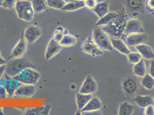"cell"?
<instances>
[{
	"label": "cell",
	"mask_w": 154,
	"mask_h": 115,
	"mask_svg": "<svg viewBox=\"0 0 154 115\" xmlns=\"http://www.w3.org/2000/svg\"><path fill=\"white\" fill-rule=\"evenodd\" d=\"M135 48L140 54L142 58L151 60L154 59V51L152 48L146 43L137 45L135 46Z\"/></svg>",
	"instance_id": "18"
},
{
	"label": "cell",
	"mask_w": 154,
	"mask_h": 115,
	"mask_svg": "<svg viewBox=\"0 0 154 115\" xmlns=\"http://www.w3.org/2000/svg\"><path fill=\"white\" fill-rule=\"evenodd\" d=\"M141 85L146 89L148 90H151L154 88V78L151 77L148 73H147L144 76L142 77Z\"/></svg>",
	"instance_id": "30"
},
{
	"label": "cell",
	"mask_w": 154,
	"mask_h": 115,
	"mask_svg": "<svg viewBox=\"0 0 154 115\" xmlns=\"http://www.w3.org/2000/svg\"><path fill=\"white\" fill-rule=\"evenodd\" d=\"M7 92L5 88L4 80L0 79V98H5L7 97Z\"/></svg>",
	"instance_id": "36"
},
{
	"label": "cell",
	"mask_w": 154,
	"mask_h": 115,
	"mask_svg": "<svg viewBox=\"0 0 154 115\" xmlns=\"http://www.w3.org/2000/svg\"><path fill=\"white\" fill-rule=\"evenodd\" d=\"M109 3L106 1H101L97 3L96 6L91 11L96 14L97 16L101 18L109 12Z\"/></svg>",
	"instance_id": "21"
},
{
	"label": "cell",
	"mask_w": 154,
	"mask_h": 115,
	"mask_svg": "<svg viewBox=\"0 0 154 115\" xmlns=\"http://www.w3.org/2000/svg\"><path fill=\"white\" fill-rule=\"evenodd\" d=\"M36 93V88L35 85L21 84L13 95L14 98H29Z\"/></svg>",
	"instance_id": "12"
},
{
	"label": "cell",
	"mask_w": 154,
	"mask_h": 115,
	"mask_svg": "<svg viewBox=\"0 0 154 115\" xmlns=\"http://www.w3.org/2000/svg\"><path fill=\"white\" fill-rule=\"evenodd\" d=\"M119 15V12H112L106 13L105 16L101 17L97 22V26H104L108 24L110 22L116 19Z\"/></svg>",
	"instance_id": "26"
},
{
	"label": "cell",
	"mask_w": 154,
	"mask_h": 115,
	"mask_svg": "<svg viewBox=\"0 0 154 115\" xmlns=\"http://www.w3.org/2000/svg\"><path fill=\"white\" fill-rule=\"evenodd\" d=\"M14 77L22 84L35 85L40 79L41 74L35 69L32 67H27L20 71Z\"/></svg>",
	"instance_id": "4"
},
{
	"label": "cell",
	"mask_w": 154,
	"mask_h": 115,
	"mask_svg": "<svg viewBox=\"0 0 154 115\" xmlns=\"http://www.w3.org/2000/svg\"><path fill=\"white\" fill-rule=\"evenodd\" d=\"M133 73L136 76L141 78L144 77L147 73L146 64L143 59L134 65L133 67Z\"/></svg>",
	"instance_id": "24"
},
{
	"label": "cell",
	"mask_w": 154,
	"mask_h": 115,
	"mask_svg": "<svg viewBox=\"0 0 154 115\" xmlns=\"http://www.w3.org/2000/svg\"><path fill=\"white\" fill-rule=\"evenodd\" d=\"M144 114L147 115H154V105H149L145 108Z\"/></svg>",
	"instance_id": "38"
},
{
	"label": "cell",
	"mask_w": 154,
	"mask_h": 115,
	"mask_svg": "<svg viewBox=\"0 0 154 115\" xmlns=\"http://www.w3.org/2000/svg\"><path fill=\"white\" fill-rule=\"evenodd\" d=\"M28 44L24 37L20 39L19 41L14 47L11 55L8 57V59L11 60L23 57L27 51Z\"/></svg>",
	"instance_id": "13"
},
{
	"label": "cell",
	"mask_w": 154,
	"mask_h": 115,
	"mask_svg": "<svg viewBox=\"0 0 154 115\" xmlns=\"http://www.w3.org/2000/svg\"><path fill=\"white\" fill-rule=\"evenodd\" d=\"M93 38L98 47L102 51H112L113 48L111 44L110 37L101 28H96L93 30Z\"/></svg>",
	"instance_id": "5"
},
{
	"label": "cell",
	"mask_w": 154,
	"mask_h": 115,
	"mask_svg": "<svg viewBox=\"0 0 154 115\" xmlns=\"http://www.w3.org/2000/svg\"><path fill=\"white\" fill-rule=\"evenodd\" d=\"M62 47L59 42L52 38L47 45L45 52V59L48 61L55 57L62 50Z\"/></svg>",
	"instance_id": "14"
},
{
	"label": "cell",
	"mask_w": 154,
	"mask_h": 115,
	"mask_svg": "<svg viewBox=\"0 0 154 115\" xmlns=\"http://www.w3.org/2000/svg\"><path fill=\"white\" fill-rule=\"evenodd\" d=\"M148 74L154 78V59L151 61Z\"/></svg>",
	"instance_id": "39"
},
{
	"label": "cell",
	"mask_w": 154,
	"mask_h": 115,
	"mask_svg": "<svg viewBox=\"0 0 154 115\" xmlns=\"http://www.w3.org/2000/svg\"><path fill=\"white\" fill-rule=\"evenodd\" d=\"M6 67H7L6 64L0 66V79H2L4 76L6 70Z\"/></svg>",
	"instance_id": "40"
},
{
	"label": "cell",
	"mask_w": 154,
	"mask_h": 115,
	"mask_svg": "<svg viewBox=\"0 0 154 115\" xmlns=\"http://www.w3.org/2000/svg\"><path fill=\"white\" fill-rule=\"evenodd\" d=\"M81 50L84 53L93 57L100 56L103 54V51L98 47L92 36L88 37L82 43Z\"/></svg>",
	"instance_id": "7"
},
{
	"label": "cell",
	"mask_w": 154,
	"mask_h": 115,
	"mask_svg": "<svg viewBox=\"0 0 154 115\" xmlns=\"http://www.w3.org/2000/svg\"><path fill=\"white\" fill-rule=\"evenodd\" d=\"M4 109L3 108L0 107V115H4Z\"/></svg>",
	"instance_id": "42"
},
{
	"label": "cell",
	"mask_w": 154,
	"mask_h": 115,
	"mask_svg": "<svg viewBox=\"0 0 154 115\" xmlns=\"http://www.w3.org/2000/svg\"><path fill=\"white\" fill-rule=\"evenodd\" d=\"M134 106L130 102L124 101L119 105L118 114L120 115H131L134 111Z\"/></svg>",
	"instance_id": "25"
},
{
	"label": "cell",
	"mask_w": 154,
	"mask_h": 115,
	"mask_svg": "<svg viewBox=\"0 0 154 115\" xmlns=\"http://www.w3.org/2000/svg\"><path fill=\"white\" fill-rule=\"evenodd\" d=\"M134 102L140 108H146L148 105H154V100L150 96H136L134 98Z\"/></svg>",
	"instance_id": "22"
},
{
	"label": "cell",
	"mask_w": 154,
	"mask_h": 115,
	"mask_svg": "<svg viewBox=\"0 0 154 115\" xmlns=\"http://www.w3.org/2000/svg\"><path fill=\"white\" fill-rule=\"evenodd\" d=\"M98 89V84L96 81L91 76H87L82 84L79 90V93L86 95H93Z\"/></svg>",
	"instance_id": "11"
},
{
	"label": "cell",
	"mask_w": 154,
	"mask_h": 115,
	"mask_svg": "<svg viewBox=\"0 0 154 115\" xmlns=\"http://www.w3.org/2000/svg\"><path fill=\"white\" fill-rule=\"evenodd\" d=\"M51 106L45 105L40 107L32 108H26L25 115H48L50 113Z\"/></svg>",
	"instance_id": "20"
},
{
	"label": "cell",
	"mask_w": 154,
	"mask_h": 115,
	"mask_svg": "<svg viewBox=\"0 0 154 115\" xmlns=\"http://www.w3.org/2000/svg\"><path fill=\"white\" fill-rule=\"evenodd\" d=\"M149 38L145 32L130 34L124 38L123 41L128 47H135L139 45L146 43Z\"/></svg>",
	"instance_id": "8"
},
{
	"label": "cell",
	"mask_w": 154,
	"mask_h": 115,
	"mask_svg": "<svg viewBox=\"0 0 154 115\" xmlns=\"http://www.w3.org/2000/svg\"><path fill=\"white\" fill-rule=\"evenodd\" d=\"M145 32L141 21L137 19H131L127 21L124 29V36L136 33Z\"/></svg>",
	"instance_id": "10"
},
{
	"label": "cell",
	"mask_w": 154,
	"mask_h": 115,
	"mask_svg": "<svg viewBox=\"0 0 154 115\" xmlns=\"http://www.w3.org/2000/svg\"><path fill=\"white\" fill-rule=\"evenodd\" d=\"M77 39L76 38L68 33H65L61 40L59 42V45L62 47H71L76 44Z\"/></svg>",
	"instance_id": "28"
},
{
	"label": "cell",
	"mask_w": 154,
	"mask_h": 115,
	"mask_svg": "<svg viewBox=\"0 0 154 115\" xmlns=\"http://www.w3.org/2000/svg\"><path fill=\"white\" fill-rule=\"evenodd\" d=\"M85 7L92 10L98 2V0H84Z\"/></svg>",
	"instance_id": "37"
},
{
	"label": "cell",
	"mask_w": 154,
	"mask_h": 115,
	"mask_svg": "<svg viewBox=\"0 0 154 115\" xmlns=\"http://www.w3.org/2000/svg\"><path fill=\"white\" fill-rule=\"evenodd\" d=\"M15 9L19 19L29 22L34 19L35 12L31 1L28 0L17 1Z\"/></svg>",
	"instance_id": "3"
},
{
	"label": "cell",
	"mask_w": 154,
	"mask_h": 115,
	"mask_svg": "<svg viewBox=\"0 0 154 115\" xmlns=\"http://www.w3.org/2000/svg\"><path fill=\"white\" fill-rule=\"evenodd\" d=\"M93 97L92 95H86L82 93H77L76 96V102L78 110H81L88 104Z\"/></svg>",
	"instance_id": "27"
},
{
	"label": "cell",
	"mask_w": 154,
	"mask_h": 115,
	"mask_svg": "<svg viewBox=\"0 0 154 115\" xmlns=\"http://www.w3.org/2000/svg\"><path fill=\"white\" fill-rule=\"evenodd\" d=\"M122 86L123 91L128 95H134L137 90V82L134 78H128L124 79Z\"/></svg>",
	"instance_id": "17"
},
{
	"label": "cell",
	"mask_w": 154,
	"mask_h": 115,
	"mask_svg": "<svg viewBox=\"0 0 154 115\" xmlns=\"http://www.w3.org/2000/svg\"><path fill=\"white\" fill-rule=\"evenodd\" d=\"M125 9L132 15L138 14L145 10V0H122Z\"/></svg>",
	"instance_id": "6"
},
{
	"label": "cell",
	"mask_w": 154,
	"mask_h": 115,
	"mask_svg": "<svg viewBox=\"0 0 154 115\" xmlns=\"http://www.w3.org/2000/svg\"><path fill=\"white\" fill-rule=\"evenodd\" d=\"M65 2L66 3H68V2H72V1H79V0H64Z\"/></svg>",
	"instance_id": "43"
},
{
	"label": "cell",
	"mask_w": 154,
	"mask_h": 115,
	"mask_svg": "<svg viewBox=\"0 0 154 115\" xmlns=\"http://www.w3.org/2000/svg\"><path fill=\"white\" fill-rule=\"evenodd\" d=\"M106 1V0H98V2H101V1Z\"/></svg>",
	"instance_id": "45"
},
{
	"label": "cell",
	"mask_w": 154,
	"mask_h": 115,
	"mask_svg": "<svg viewBox=\"0 0 154 115\" xmlns=\"http://www.w3.org/2000/svg\"><path fill=\"white\" fill-rule=\"evenodd\" d=\"M27 67L35 69L32 62L26 58L21 57L11 59L7 64L5 74L10 77H15L20 71Z\"/></svg>",
	"instance_id": "2"
},
{
	"label": "cell",
	"mask_w": 154,
	"mask_h": 115,
	"mask_svg": "<svg viewBox=\"0 0 154 115\" xmlns=\"http://www.w3.org/2000/svg\"><path fill=\"white\" fill-rule=\"evenodd\" d=\"M31 2L35 13H42L47 9L46 0H32Z\"/></svg>",
	"instance_id": "29"
},
{
	"label": "cell",
	"mask_w": 154,
	"mask_h": 115,
	"mask_svg": "<svg viewBox=\"0 0 154 115\" xmlns=\"http://www.w3.org/2000/svg\"><path fill=\"white\" fill-rule=\"evenodd\" d=\"M17 0H4L2 7L8 9H13L15 8Z\"/></svg>",
	"instance_id": "34"
},
{
	"label": "cell",
	"mask_w": 154,
	"mask_h": 115,
	"mask_svg": "<svg viewBox=\"0 0 154 115\" xmlns=\"http://www.w3.org/2000/svg\"><path fill=\"white\" fill-rule=\"evenodd\" d=\"M110 42L113 48L122 54L127 55L131 52L128 47L122 39L110 38Z\"/></svg>",
	"instance_id": "19"
},
{
	"label": "cell",
	"mask_w": 154,
	"mask_h": 115,
	"mask_svg": "<svg viewBox=\"0 0 154 115\" xmlns=\"http://www.w3.org/2000/svg\"><path fill=\"white\" fill-rule=\"evenodd\" d=\"M85 7L84 0H79L66 3L62 11L65 12H74Z\"/></svg>",
	"instance_id": "23"
},
{
	"label": "cell",
	"mask_w": 154,
	"mask_h": 115,
	"mask_svg": "<svg viewBox=\"0 0 154 115\" xmlns=\"http://www.w3.org/2000/svg\"><path fill=\"white\" fill-rule=\"evenodd\" d=\"M46 2L47 7L60 10H62L66 4L64 0H46Z\"/></svg>",
	"instance_id": "31"
},
{
	"label": "cell",
	"mask_w": 154,
	"mask_h": 115,
	"mask_svg": "<svg viewBox=\"0 0 154 115\" xmlns=\"http://www.w3.org/2000/svg\"><path fill=\"white\" fill-rule=\"evenodd\" d=\"M145 11L154 14V0H145Z\"/></svg>",
	"instance_id": "35"
},
{
	"label": "cell",
	"mask_w": 154,
	"mask_h": 115,
	"mask_svg": "<svg viewBox=\"0 0 154 115\" xmlns=\"http://www.w3.org/2000/svg\"><path fill=\"white\" fill-rule=\"evenodd\" d=\"M102 106L103 105L100 100L97 97L93 96L90 101L84 107V108L81 109L80 111L82 113L93 112L101 109Z\"/></svg>",
	"instance_id": "16"
},
{
	"label": "cell",
	"mask_w": 154,
	"mask_h": 115,
	"mask_svg": "<svg viewBox=\"0 0 154 115\" xmlns=\"http://www.w3.org/2000/svg\"><path fill=\"white\" fill-rule=\"evenodd\" d=\"M4 64H6V61L1 56L0 57V66L4 65Z\"/></svg>",
	"instance_id": "41"
},
{
	"label": "cell",
	"mask_w": 154,
	"mask_h": 115,
	"mask_svg": "<svg viewBox=\"0 0 154 115\" xmlns=\"http://www.w3.org/2000/svg\"><path fill=\"white\" fill-rule=\"evenodd\" d=\"M4 76V79L3 80L7 94L8 96L13 97L14 92L22 83H20L14 77L8 76L5 74Z\"/></svg>",
	"instance_id": "15"
},
{
	"label": "cell",
	"mask_w": 154,
	"mask_h": 115,
	"mask_svg": "<svg viewBox=\"0 0 154 115\" xmlns=\"http://www.w3.org/2000/svg\"><path fill=\"white\" fill-rule=\"evenodd\" d=\"M128 15L125 8L119 12V15L108 24L101 28L110 38H119L124 36V29L128 20Z\"/></svg>",
	"instance_id": "1"
},
{
	"label": "cell",
	"mask_w": 154,
	"mask_h": 115,
	"mask_svg": "<svg viewBox=\"0 0 154 115\" xmlns=\"http://www.w3.org/2000/svg\"><path fill=\"white\" fill-rule=\"evenodd\" d=\"M65 33H67V31L64 29V28L61 26H58L56 28L55 32H54L52 38L55 40L56 41H57L58 42H59Z\"/></svg>",
	"instance_id": "32"
},
{
	"label": "cell",
	"mask_w": 154,
	"mask_h": 115,
	"mask_svg": "<svg viewBox=\"0 0 154 115\" xmlns=\"http://www.w3.org/2000/svg\"><path fill=\"white\" fill-rule=\"evenodd\" d=\"M42 30L35 25L26 26L24 31L23 37L28 44L35 43L42 35Z\"/></svg>",
	"instance_id": "9"
},
{
	"label": "cell",
	"mask_w": 154,
	"mask_h": 115,
	"mask_svg": "<svg viewBox=\"0 0 154 115\" xmlns=\"http://www.w3.org/2000/svg\"><path fill=\"white\" fill-rule=\"evenodd\" d=\"M3 2H4V0H0V7H1L2 6Z\"/></svg>",
	"instance_id": "44"
},
{
	"label": "cell",
	"mask_w": 154,
	"mask_h": 115,
	"mask_svg": "<svg viewBox=\"0 0 154 115\" xmlns=\"http://www.w3.org/2000/svg\"><path fill=\"white\" fill-rule=\"evenodd\" d=\"M127 59L129 62L132 64H136L139 61H140L143 58L140 53L138 52H130L127 55Z\"/></svg>",
	"instance_id": "33"
},
{
	"label": "cell",
	"mask_w": 154,
	"mask_h": 115,
	"mask_svg": "<svg viewBox=\"0 0 154 115\" xmlns=\"http://www.w3.org/2000/svg\"><path fill=\"white\" fill-rule=\"evenodd\" d=\"M0 57H1V52H0Z\"/></svg>",
	"instance_id": "46"
}]
</instances>
